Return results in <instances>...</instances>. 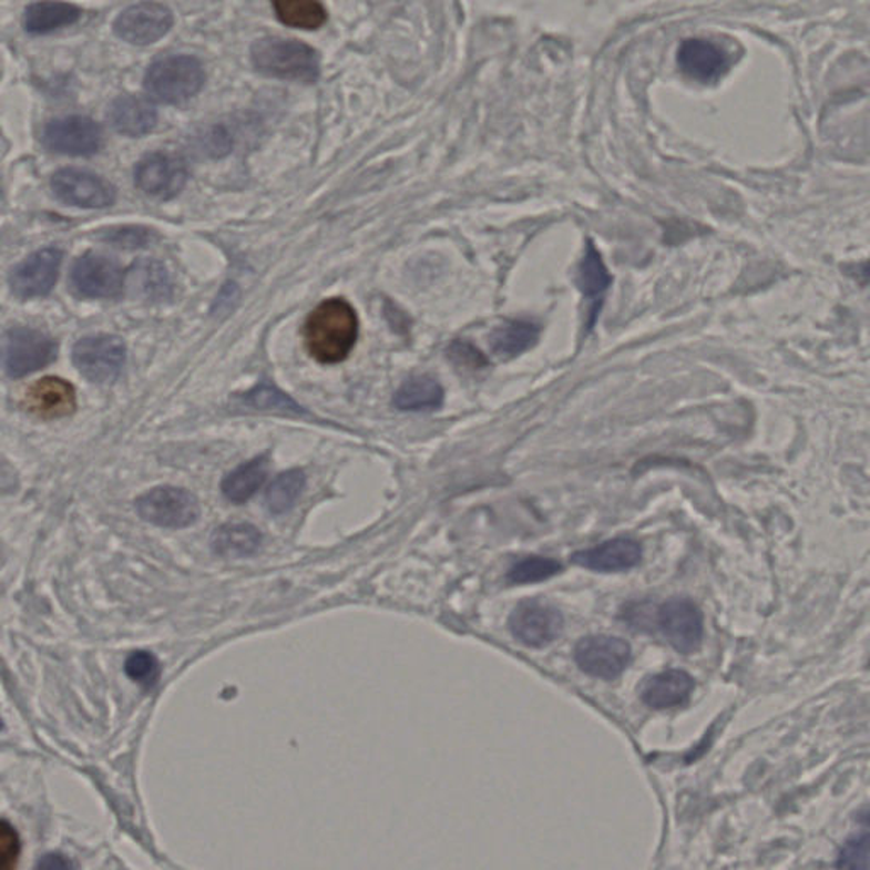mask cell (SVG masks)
I'll list each match as a JSON object with an SVG mask.
<instances>
[{"mask_svg":"<svg viewBox=\"0 0 870 870\" xmlns=\"http://www.w3.org/2000/svg\"><path fill=\"white\" fill-rule=\"evenodd\" d=\"M442 401H444V390L441 382L432 376H416L407 379L393 397V405L401 412L438 410Z\"/></svg>","mask_w":870,"mask_h":870,"instance_id":"cell-23","label":"cell"},{"mask_svg":"<svg viewBox=\"0 0 870 870\" xmlns=\"http://www.w3.org/2000/svg\"><path fill=\"white\" fill-rule=\"evenodd\" d=\"M73 365L89 381L108 385L120 378L126 361V346L116 336H94L73 347Z\"/></svg>","mask_w":870,"mask_h":870,"instance_id":"cell-5","label":"cell"},{"mask_svg":"<svg viewBox=\"0 0 870 870\" xmlns=\"http://www.w3.org/2000/svg\"><path fill=\"white\" fill-rule=\"evenodd\" d=\"M837 867L869 869L870 867V808L857 815V831L838 853Z\"/></svg>","mask_w":870,"mask_h":870,"instance_id":"cell-29","label":"cell"},{"mask_svg":"<svg viewBox=\"0 0 870 870\" xmlns=\"http://www.w3.org/2000/svg\"><path fill=\"white\" fill-rule=\"evenodd\" d=\"M449 357H451L452 361L458 362L459 366H467L468 369L483 368L487 365L483 354L477 347L463 342V340L452 344L451 349H449Z\"/></svg>","mask_w":870,"mask_h":870,"instance_id":"cell-34","label":"cell"},{"mask_svg":"<svg viewBox=\"0 0 870 870\" xmlns=\"http://www.w3.org/2000/svg\"><path fill=\"white\" fill-rule=\"evenodd\" d=\"M244 401L250 405V407L257 408V410H270V412H283L288 413V416L306 413L291 398L286 397L283 391L269 387V385H260V387L254 388L250 393L244 395Z\"/></svg>","mask_w":870,"mask_h":870,"instance_id":"cell-30","label":"cell"},{"mask_svg":"<svg viewBox=\"0 0 870 870\" xmlns=\"http://www.w3.org/2000/svg\"><path fill=\"white\" fill-rule=\"evenodd\" d=\"M263 534L259 529L245 522L225 524L216 529L212 538L213 553L223 557H248L259 551Z\"/></svg>","mask_w":870,"mask_h":870,"instance_id":"cell-25","label":"cell"},{"mask_svg":"<svg viewBox=\"0 0 870 870\" xmlns=\"http://www.w3.org/2000/svg\"><path fill=\"white\" fill-rule=\"evenodd\" d=\"M62 252L59 248H41L12 269L9 283L12 293L22 299L48 295L59 279Z\"/></svg>","mask_w":870,"mask_h":870,"instance_id":"cell-15","label":"cell"},{"mask_svg":"<svg viewBox=\"0 0 870 870\" xmlns=\"http://www.w3.org/2000/svg\"><path fill=\"white\" fill-rule=\"evenodd\" d=\"M306 487V477L301 470H289L280 473L266 492V505L270 514H286L298 502Z\"/></svg>","mask_w":870,"mask_h":870,"instance_id":"cell-28","label":"cell"},{"mask_svg":"<svg viewBox=\"0 0 870 870\" xmlns=\"http://www.w3.org/2000/svg\"><path fill=\"white\" fill-rule=\"evenodd\" d=\"M250 60L257 72L279 81L315 84L320 76L318 51L301 41L263 38L252 44Z\"/></svg>","mask_w":870,"mask_h":870,"instance_id":"cell-2","label":"cell"},{"mask_svg":"<svg viewBox=\"0 0 870 870\" xmlns=\"http://www.w3.org/2000/svg\"><path fill=\"white\" fill-rule=\"evenodd\" d=\"M124 672L127 677L145 688L157 685L161 678L162 668L157 656L149 652H133L124 662Z\"/></svg>","mask_w":870,"mask_h":870,"instance_id":"cell-32","label":"cell"},{"mask_svg":"<svg viewBox=\"0 0 870 870\" xmlns=\"http://www.w3.org/2000/svg\"><path fill=\"white\" fill-rule=\"evenodd\" d=\"M269 471V458L259 456L248 463L242 464L237 470L226 474L222 483V492L229 502L244 503L255 495L263 487Z\"/></svg>","mask_w":870,"mask_h":870,"instance_id":"cell-26","label":"cell"},{"mask_svg":"<svg viewBox=\"0 0 870 870\" xmlns=\"http://www.w3.org/2000/svg\"><path fill=\"white\" fill-rule=\"evenodd\" d=\"M206 82L203 63L190 55H171L155 60L146 70L143 88L153 101L161 104H184L203 89Z\"/></svg>","mask_w":870,"mask_h":870,"instance_id":"cell-3","label":"cell"},{"mask_svg":"<svg viewBox=\"0 0 870 870\" xmlns=\"http://www.w3.org/2000/svg\"><path fill=\"white\" fill-rule=\"evenodd\" d=\"M859 273H860V276L863 277V279L870 280V260H867V263L860 264Z\"/></svg>","mask_w":870,"mask_h":870,"instance_id":"cell-36","label":"cell"},{"mask_svg":"<svg viewBox=\"0 0 870 870\" xmlns=\"http://www.w3.org/2000/svg\"><path fill=\"white\" fill-rule=\"evenodd\" d=\"M43 145L50 152L70 157H91L102 146L101 126L88 116H63L43 130Z\"/></svg>","mask_w":870,"mask_h":870,"instance_id":"cell-8","label":"cell"},{"mask_svg":"<svg viewBox=\"0 0 870 870\" xmlns=\"http://www.w3.org/2000/svg\"><path fill=\"white\" fill-rule=\"evenodd\" d=\"M24 407L38 419H62L75 412V390L65 379L48 376L33 382L25 391Z\"/></svg>","mask_w":870,"mask_h":870,"instance_id":"cell-17","label":"cell"},{"mask_svg":"<svg viewBox=\"0 0 870 870\" xmlns=\"http://www.w3.org/2000/svg\"><path fill=\"white\" fill-rule=\"evenodd\" d=\"M631 662V646L616 636L583 637L575 646V663L591 677L612 680L626 671Z\"/></svg>","mask_w":870,"mask_h":870,"instance_id":"cell-12","label":"cell"},{"mask_svg":"<svg viewBox=\"0 0 870 870\" xmlns=\"http://www.w3.org/2000/svg\"><path fill=\"white\" fill-rule=\"evenodd\" d=\"M656 626L682 655L699 649L704 637L703 612L688 598H671L656 611Z\"/></svg>","mask_w":870,"mask_h":870,"instance_id":"cell-7","label":"cell"},{"mask_svg":"<svg viewBox=\"0 0 870 870\" xmlns=\"http://www.w3.org/2000/svg\"><path fill=\"white\" fill-rule=\"evenodd\" d=\"M51 190L62 203L76 208H108L116 201V190L106 178L79 168H62L51 177Z\"/></svg>","mask_w":870,"mask_h":870,"instance_id":"cell-11","label":"cell"},{"mask_svg":"<svg viewBox=\"0 0 870 870\" xmlns=\"http://www.w3.org/2000/svg\"><path fill=\"white\" fill-rule=\"evenodd\" d=\"M70 286L82 298H116L123 293L124 273L120 264L106 255L85 254L73 264Z\"/></svg>","mask_w":870,"mask_h":870,"instance_id":"cell-10","label":"cell"},{"mask_svg":"<svg viewBox=\"0 0 870 870\" xmlns=\"http://www.w3.org/2000/svg\"><path fill=\"white\" fill-rule=\"evenodd\" d=\"M612 276L602 260L601 252L597 250L591 240L586 242L585 255L576 270V286L585 298L591 299L594 311L591 315V324L594 325L598 311H601L602 298L611 286Z\"/></svg>","mask_w":870,"mask_h":870,"instance_id":"cell-22","label":"cell"},{"mask_svg":"<svg viewBox=\"0 0 870 870\" xmlns=\"http://www.w3.org/2000/svg\"><path fill=\"white\" fill-rule=\"evenodd\" d=\"M57 357L55 340L33 328L19 327L8 331L4 368L11 378L40 371Z\"/></svg>","mask_w":870,"mask_h":870,"instance_id":"cell-9","label":"cell"},{"mask_svg":"<svg viewBox=\"0 0 870 870\" xmlns=\"http://www.w3.org/2000/svg\"><path fill=\"white\" fill-rule=\"evenodd\" d=\"M694 687L696 682L687 672L667 671L646 678L639 688V696L652 709H671L687 703Z\"/></svg>","mask_w":870,"mask_h":870,"instance_id":"cell-20","label":"cell"},{"mask_svg":"<svg viewBox=\"0 0 870 870\" xmlns=\"http://www.w3.org/2000/svg\"><path fill=\"white\" fill-rule=\"evenodd\" d=\"M140 518L158 528H190L199 519V502L193 493L175 487H158L136 500Z\"/></svg>","mask_w":870,"mask_h":870,"instance_id":"cell-4","label":"cell"},{"mask_svg":"<svg viewBox=\"0 0 870 870\" xmlns=\"http://www.w3.org/2000/svg\"><path fill=\"white\" fill-rule=\"evenodd\" d=\"M172 24L174 14L171 9L158 2H140L117 16L113 30L120 40L136 47H146L164 38L171 31Z\"/></svg>","mask_w":870,"mask_h":870,"instance_id":"cell-13","label":"cell"},{"mask_svg":"<svg viewBox=\"0 0 870 870\" xmlns=\"http://www.w3.org/2000/svg\"><path fill=\"white\" fill-rule=\"evenodd\" d=\"M277 19L295 30L314 31L327 22L321 0H270Z\"/></svg>","mask_w":870,"mask_h":870,"instance_id":"cell-27","label":"cell"},{"mask_svg":"<svg viewBox=\"0 0 870 870\" xmlns=\"http://www.w3.org/2000/svg\"><path fill=\"white\" fill-rule=\"evenodd\" d=\"M111 238L108 240L114 242L117 245H132V247H140V245L145 244L149 238H146V229L143 228H120L114 229L113 234H110Z\"/></svg>","mask_w":870,"mask_h":870,"instance_id":"cell-35","label":"cell"},{"mask_svg":"<svg viewBox=\"0 0 870 870\" xmlns=\"http://www.w3.org/2000/svg\"><path fill=\"white\" fill-rule=\"evenodd\" d=\"M678 66L693 81L710 84L729 70V57L719 44L700 38L685 40L678 48Z\"/></svg>","mask_w":870,"mask_h":870,"instance_id":"cell-16","label":"cell"},{"mask_svg":"<svg viewBox=\"0 0 870 870\" xmlns=\"http://www.w3.org/2000/svg\"><path fill=\"white\" fill-rule=\"evenodd\" d=\"M359 334V320L352 305L342 298H330L308 315L303 327L305 347L321 365L346 361Z\"/></svg>","mask_w":870,"mask_h":870,"instance_id":"cell-1","label":"cell"},{"mask_svg":"<svg viewBox=\"0 0 870 870\" xmlns=\"http://www.w3.org/2000/svg\"><path fill=\"white\" fill-rule=\"evenodd\" d=\"M108 120L120 135L140 139L149 135L157 124V111L149 99L121 95L111 102Z\"/></svg>","mask_w":870,"mask_h":870,"instance_id":"cell-19","label":"cell"},{"mask_svg":"<svg viewBox=\"0 0 870 870\" xmlns=\"http://www.w3.org/2000/svg\"><path fill=\"white\" fill-rule=\"evenodd\" d=\"M541 328L529 320H506L490 336V347L503 359H514L528 352L540 339Z\"/></svg>","mask_w":870,"mask_h":870,"instance_id":"cell-24","label":"cell"},{"mask_svg":"<svg viewBox=\"0 0 870 870\" xmlns=\"http://www.w3.org/2000/svg\"><path fill=\"white\" fill-rule=\"evenodd\" d=\"M186 183V164L168 153H149L136 164L135 184L146 196L172 199L184 190Z\"/></svg>","mask_w":870,"mask_h":870,"instance_id":"cell-14","label":"cell"},{"mask_svg":"<svg viewBox=\"0 0 870 870\" xmlns=\"http://www.w3.org/2000/svg\"><path fill=\"white\" fill-rule=\"evenodd\" d=\"M561 572V565L556 560L543 556H529L525 560L518 561L509 573V580L512 583H535L543 582V580L551 579Z\"/></svg>","mask_w":870,"mask_h":870,"instance_id":"cell-31","label":"cell"},{"mask_svg":"<svg viewBox=\"0 0 870 870\" xmlns=\"http://www.w3.org/2000/svg\"><path fill=\"white\" fill-rule=\"evenodd\" d=\"M643 550L630 538L607 541L601 546L573 554V563L598 573L626 572L642 563Z\"/></svg>","mask_w":870,"mask_h":870,"instance_id":"cell-18","label":"cell"},{"mask_svg":"<svg viewBox=\"0 0 870 870\" xmlns=\"http://www.w3.org/2000/svg\"><path fill=\"white\" fill-rule=\"evenodd\" d=\"M19 850H21V846H19L18 833H16L14 828L8 821H4L2 830H0V863H2L4 869L16 867Z\"/></svg>","mask_w":870,"mask_h":870,"instance_id":"cell-33","label":"cell"},{"mask_svg":"<svg viewBox=\"0 0 870 870\" xmlns=\"http://www.w3.org/2000/svg\"><path fill=\"white\" fill-rule=\"evenodd\" d=\"M563 616L547 602L531 598L521 602L509 617V630L522 645L544 648L563 631Z\"/></svg>","mask_w":870,"mask_h":870,"instance_id":"cell-6","label":"cell"},{"mask_svg":"<svg viewBox=\"0 0 870 870\" xmlns=\"http://www.w3.org/2000/svg\"><path fill=\"white\" fill-rule=\"evenodd\" d=\"M82 18L81 9L62 0H40L24 12V30L30 34L43 37L53 31L69 28Z\"/></svg>","mask_w":870,"mask_h":870,"instance_id":"cell-21","label":"cell"}]
</instances>
